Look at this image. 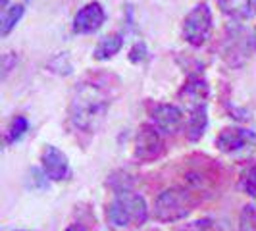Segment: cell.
I'll use <instances>...</instances> for the list:
<instances>
[{"mask_svg":"<svg viewBox=\"0 0 256 231\" xmlns=\"http://www.w3.org/2000/svg\"><path fill=\"white\" fill-rule=\"evenodd\" d=\"M256 141V135L252 131H246L241 128H226L216 139V146L222 152L235 154L243 150L246 146H250Z\"/></svg>","mask_w":256,"mask_h":231,"instance_id":"ba28073f","label":"cell"},{"mask_svg":"<svg viewBox=\"0 0 256 231\" xmlns=\"http://www.w3.org/2000/svg\"><path fill=\"white\" fill-rule=\"evenodd\" d=\"M66 231H85V228H83V226H79V224H74V226H70Z\"/></svg>","mask_w":256,"mask_h":231,"instance_id":"d6986e66","label":"cell"},{"mask_svg":"<svg viewBox=\"0 0 256 231\" xmlns=\"http://www.w3.org/2000/svg\"><path fill=\"white\" fill-rule=\"evenodd\" d=\"M8 4V0H2V6H6Z\"/></svg>","mask_w":256,"mask_h":231,"instance_id":"ffe728a7","label":"cell"},{"mask_svg":"<svg viewBox=\"0 0 256 231\" xmlns=\"http://www.w3.org/2000/svg\"><path fill=\"white\" fill-rule=\"evenodd\" d=\"M210 35H212V12L208 4H198L183 20V38L192 46H202Z\"/></svg>","mask_w":256,"mask_h":231,"instance_id":"277c9868","label":"cell"},{"mask_svg":"<svg viewBox=\"0 0 256 231\" xmlns=\"http://www.w3.org/2000/svg\"><path fill=\"white\" fill-rule=\"evenodd\" d=\"M22 16H24V6H22V4H16V6H12L8 12L4 14V20H2V29H0L2 37H6V35L12 31L14 27L18 26V22L22 20Z\"/></svg>","mask_w":256,"mask_h":231,"instance_id":"5bb4252c","label":"cell"},{"mask_svg":"<svg viewBox=\"0 0 256 231\" xmlns=\"http://www.w3.org/2000/svg\"><path fill=\"white\" fill-rule=\"evenodd\" d=\"M164 152L162 133L154 126H142L135 137V158L142 162H152Z\"/></svg>","mask_w":256,"mask_h":231,"instance_id":"5b68a950","label":"cell"},{"mask_svg":"<svg viewBox=\"0 0 256 231\" xmlns=\"http://www.w3.org/2000/svg\"><path fill=\"white\" fill-rule=\"evenodd\" d=\"M206 126H208V116H206V106H198L194 108L187 120V139L189 141H198L206 131Z\"/></svg>","mask_w":256,"mask_h":231,"instance_id":"7c38bea8","label":"cell"},{"mask_svg":"<svg viewBox=\"0 0 256 231\" xmlns=\"http://www.w3.org/2000/svg\"><path fill=\"white\" fill-rule=\"evenodd\" d=\"M218 6L226 16L246 22L256 16V0H218Z\"/></svg>","mask_w":256,"mask_h":231,"instance_id":"30bf717a","label":"cell"},{"mask_svg":"<svg viewBox=\"0 0 256 231\" xmlns=\"http://www.w3.org/2000/svg\"><path fill=\"white\" fill-rule=\"evenodd\" d=\"M110 108V96L98 83H85L77 89L70 104V120L81 131H94Z\"/></svg>","mask_w":256,"mask_h":231,"instance_id":"6da1fadb","label":"cell"},{"mask_svg":"<svg viewBox=\"0 0 256 231\" xmlns=\"http://www.w3.org/2000/svg\"><path fill=\"white\" fill-rule=\"evenodd\" d=\"M40 162H42V172L44 176L52 181H62L68 178L70 174V164H68V158L62 150H58L56 146H46L42 150L40 156Z\"/></svg>","mask_w":256,"mask_h":231,"instance_id":"9c48e42d","label":"cell"},{"mask_svg":"<svg viewBox=\"0 0 256 231\" xmlns=\"http://www.w3.org/2000/svg\"><path fill=\"white\" fill-rule=\"evenodd\" d=\"M241 189L248 196L256 198V164L243 172V176H241Z\"/></svg>","mask_w":256,"mask_h":231,"instance_id":"e0dca14e","label":"cell"},{"mask_svg":"<svg viewBox=\"0 0 256 231\" xmlns=\"http://www.w3.org/2000/svg\"><path fill=\"white\" fill-rule=\"evenodd\" d=\"M146 58V48H144V44H135L133 46V50H131V60L133 62H141V60H144Z\"/></svg>","mask_w":256,"mask_h":231,"instance_id":"ac0fdd59","label":"cell"},{"mask_svg":"<svg viewBox=\"0 0 256 231\" xmlns=\"http://www.w3.org/2000/svg\"><path fill=\"white\" fill-rule=\"evenodd\" d=\"M27 129H29L27 120L26 118H22V116H18V118L12 122V126H10V129H8V133H6V142H8V144L18 142L24 135H26Z\"/></svg>","mask_w":256,"mask_h":231,"instance_id":"9a60e30c","label":"cell"},{"mask_svg":"<svg viewBox=\"0 0 256 231\" xmlns=\"http://www.w3.org/2000/svg\"><path fill=\"white\" fill-rule=\"evenodd\" d=\"M192 204V196L185 189H166L154 200V218L158 222H178L191 214Z\"/></svg>","mask_w":256,"mask_h":231,"instance_id":"3957f363","label":"cell"},{"mask_svg":"<svg viewBox=\"0 0 256 231\" xmlns=\"http://www.w3.org/2000/svg\"><path fill=\"white\" fill-rule=\"evenodd\" d=\"M181 98H185L187 104H191L192 110L198 108V106H204V100L208 96V83H206L202 77H191L185 87L180 92Z\"/></svg>","mask_w":256,"mask_h":231,"instance_id":"8fae6325","label":"cell"},{"mask_svg":"<svg viewBox=\"0 0 256 231\" xmlns=\"http://www.w3.org/2000/svg\"><path fill=\"white\" fill-rule=\"evenodd\" d=\"M239 231H256V206L246 204L239 216Z\"/></svg>","mask_w":256,"mask_h":231,"instance_id":"2e32d148","label":"cell"},{"mask_svg":"<svg viewBox=\"0 0 256 231\" xmlns=\"http://www.w3.org/2000/svg\"><path fill=\"white\" fill-rule=\"evenodd\" d=\"M122 46H124V35L112 33L108 37L100 38V42L94 48V58L96 60H108V58H112L122 50Z\"/></svg>","mask_w":256,"mask_h":231,"instance_id":"4fadbf2b","label":"cell"},{"mask_svg":"<svg viewBox=\"0 0 256 231\" xmlns=\"http://www.w3.org/2000/svg\"><path fill=\"white\" fill-rule=\"evenodd\" d=\"M106 218L114 228L142 226L148 218V208L141 194L124 191L118 192V196L108 204Z\"/></svg>","mask_w":256,"mask_h":231,"instance_id":"7a4b0ae2","label":"cell"},{"mask_svg":"<svg viewBox=\"0 0 256 231\" xmlns=\"http://www.w3.org/2000/svg\"><path fill=\"white\" fill-rule=\"evenodd\" d=\"M152 126L162 135H176L183 128V112L174 104H158L152 110Z\"/></svg>","mask_w":256,"mask_h":231,"instance_id":"8992f818","label":"cell"},{"mask_svg":"<svg viewBox=\"0 0 256 231\" xmlns=\"http://www.w3.org/2000/svg\"><path fill=\"white\" fill-rule=\"evenodd\" d=\"M106 14H104L102 6L98 2H89L85 4L74 18V31L79 35H87V33H94L102 27Z\"/></svg>","mask_w":256,"mask_h":231,"instance_id":"52a82bcc","label":"cell"}]
</instances>
